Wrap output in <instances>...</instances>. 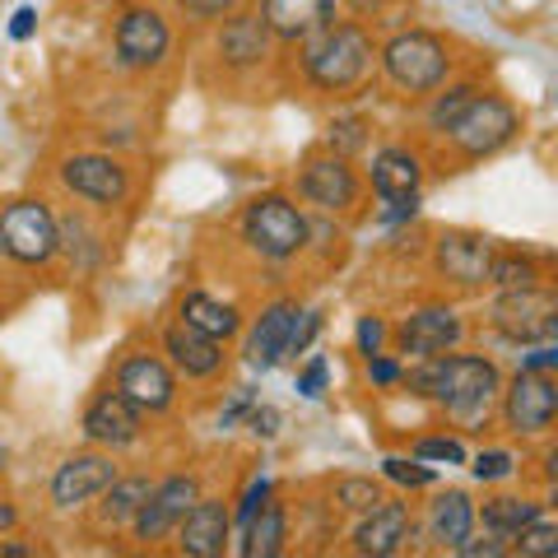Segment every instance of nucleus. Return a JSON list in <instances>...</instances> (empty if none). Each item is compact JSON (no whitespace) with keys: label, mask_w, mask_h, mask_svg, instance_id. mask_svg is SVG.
<instances>
[{"label":"nucleus","mask_w":558,"mask_h":558,"mask_svg":"<svg viewBox=\"0 0 558 558\" xmlns=\"http://www.w3.org/2000/svg\"><path fill=\"white\" fill-rule=\"evenodd\" d=\"M480 94V84L475 80H461V84H447V89H433L428 98V131L433 135H447V126L457 121L465 108H470V98Z\"/></svg>","instance_id":"7c9ffc66"},{"label":"nucleus","mask_w":558,"mask_h":558,"mask_svg":"<svg viewBox=\"0 0 558 558\" xmlns=\"http://www.w3.org/2000/svg\"><path fill=\"white\" fill-rule=\"evenodd\" d=\"M238 229H242V242H247L260 260H293L312 238L307 215L289 196H279V191H266V196L247 201Z\"/></svg>","instance_id":"39448f33"},{"label":"nucleus","mask_w":558,"mask_h":558,"mask_svg":"<svg viewBox=\"0 0 558 558\" xmlns=\"http://www.w3.org/2000/svg\"><path fill=\"white\" fill-rule=\"evenodd\" d=\"M368 381L373 387H400V363L377 349V354H368Z\"/></svg>","instance_id":"c03bdc74"},{"label":"nucleus","mask_w":558,"mask_h":558,"mask_svg":"<svg viewBox=\"0 0 558 558\" xmlns=\"http://www.w3.org/2000/svg\"><path fill=\"white\" fill-rule=\"evenodd\" d=\"M117 475L121 470L112 461V451H102V447L75 451V457H65L57 465V475H51V484H47V498H51L57 512H80V508H89Z\"/></svg>","instance_id":"9b49d317"},{"label":"nucleus","mask_w":558,"mask_h":558,"mask_svg":"<svg viewBox=\"0 0 558 558\" xmlns=\"http://www.w3.org/2000/svg\"><path fill=\"white\" fill-rule=\"evenodd\" d=\"M377 65L396 94L428 98L451 75V47L428 28H400L396 38L377 47Z\"/></svg>","instance_id":"7ed1b4c3"},{"label":"nucleus","mask_w":558,"mask_h":558,"mask_svg":"<svg viewBox=\"0 0 558 558\" xmlns=\"http://www.w3.org/2000/svg\"><path fill=\"white\" fill-rule=\"evenodd\" d=\"M498 414L512 438H545L558 418V381L554 373L521 368L508 387L498 391Z\"/></svg>","instance_id":"6e6552de"},{"label":"nucleus","mask_w":558,"mask_h":558,"mask_svg":"<svg viewBox=\"0 0 558 558\" xmlns=\"http://www.w3.org/2000/svg\"><path fill=\"white\" fill-rule=\"evenodd\" d=\"M545 508H549V502L545 498H531V494H494V498L475 502V526L494 531V535H502L512 545V535L526 526V521H535Z\"/></svg>","instance_id":"bb28decb"},{"label":"nucleus","mask_w":558,"mask_h":558,"mask_svg":"<svg viewBox=\"0 0 558 558\" xmlns=\"http://www.w3.org/2000/svg\"><path fill=\"white\" fill-rule=\"evenodd\" d=\"M5 470H10V447L0 442V475H5Z\"/></svg>","instance_id":"8fccbe9b"},{"label":"nucleus","mask_w":558,"mask_h":558,"mask_svg":"<svg viewBox=\"0 0 558 558\" xmlns=\"http://www.w3.org/2000/svg\"><path fill=\"white\" fill-rule=\"evenodd\" d=\"M299 196L307 205H317L322 215H349L363 196V182L344 154L317 149V154H307L303 168H299Z\"/></svg>","instance_id":"1a4fd4ad"},{"label":"nucleus","mask_w":558,"mask_h":558,"mask_svg":"<svg viewBox=\"0 0 558 558\" xmlns=\"http://www.w3.org/2000/svg\"><path fill=\"white\" fill-rule=\"evenodd\" d=\"M410 535H414L410 508H405V502L381 498L377 508L359 512V526H354V535H349V549L363 554V558H391V554L405 549Z\"/></svg>","instance_id":"aec40b11"},{"label":"nucleus","mask_w":558,"mask_h":558,"mask_svg":"<svg viewBox=\"0 0 558 558\" xmlns=\"http://www.w3.org/2000/svg\"><path fill=\"white\" fill-rule=\"evenodd\" d=\"M517 457L512 451H502V447H488V451H480L475 461H470V475H475L480 484H502V480H512L517 475Z\"/></svg>","instance_id":"f704fd0d"},{"label":"nucleus","mask_w":558,"mask_h":558,"mask_svg":"<svg viewBox=\"0 0 558 558\" xmlns=\"http://www.w3.org/2000/svg\"><path fill=\"white\" fill-rule=\"evenodd\" d=\"M517 135H521L517 102L502 98V94H484L480 89L475 98H470V108L447 126V145H451V154L480 163V159H494L498 149H508Z\"/></svg>","instance_id":"20e7f679"},{"label":"nucleus","mask_w":558,"mask_h":558,"mask_svg":"<svg viewBox=\"0 0 558 558\" xmlns=\"http://www.w3.org/2000/svg\"><path fill=\"white\" fill-rule=\"evenodd\" d=\"M368 182L381 201H396V196H418V182H424V159L414 149H400L387 145L373 154V168H368Z\"/></svg>","instance_id":"b1692460"},{"label":"nucleus","mask_w":558,"mask_h":558,"mask_svg":"<svg viewBox=\"0 0 558 558\" xmlns=\"http://www.w3.org/2000/svg\"><path fill=\"white\" fill-rule=\"evenodd\" d=\"M0 252H5L14 266H51L61 252V233H57V215L43 196H20L0 209Z\"/></svg>","instance_id":"423d86ee"},{"label":"nucleus","mask_w":558,"mask_h":558,"mask_svg":"<svg viewBox=\"0 0 558 558\" xmlns=\"http://www.w3.org/2000/svg\"><path fill=\"white\" fill-rule=\"evenodd\" d=\"M381 480H391L400 488H428L433 480H438V470H433L428 461H418V457H387L381 461Z\"/></svg>","instance_id":"72a5a7b5"},{"label":"nucleus","mask_w":558,"mask_h":558,"mask_svg":"<svg viewBox=\"0 0 558 558\" xmlns=\"http://www.w3.org/2000/svg\"><path fill=\"white\" fill-rule=\"evenodd\" d=\"M112 47H117V61L126 70H154V65H163V57H168L172 28L154 5H126L117 14Z\"/></svg>","instance_id":"ddd939ff"},{"label":"nucleus","mask_w":558,"mask_h":558,"mask_svg":"<svg viewBox=\"0 0 558 558\" xmlns=\"http://www.w3.org/2000/svg\"><path fill=\"white\" fill-rule=\"evenodd\" d=\"M270 494H275V484H270V480H252V484H247V494H242V508L233 512V526H247V521L260 512V502H266Z\"/></svg>","instance_id":"a19ab883"},{"label":"nucleus","mask_w":558,"mask_h":558,"mask_svg":"<svg viewBox=\"0 0 558 558\" xmlns=\"http://www.w3.org/2000/svg\"><path fill=\"white\" fill-rule=\"evenodd\" d=\"M414 457L418 461H433V465H465V447L457 438H418L414 442Z\"/></svg>","instance_id":"e433bc0d"},{"label":"nucleus","mask_w":558,"mask_h":558,"mask_svg":"<svg viewBox=\"0 0 558 558\" xmlns=\"http://www.w3.org/2000/svg\"><path fill=\"white\" fill-rule=\"evenodd\" d=\"M242 424H247L256 438H275V433H279V410L275 405H256V400H252V410L242 414Z\"/></svg>","instance_id":"37998d69"},{"label":"nucleus","mask_w":558,"mask_h":558,"mask_svg":"<svg viewBox=\"0 0 558 558\" xmlns=\"http://www.w3.org/2000/svg\"><path fill=\"white\" fill-rule=\"evenodd\" d=\"M178 322L196 326L201 336H209V340H233L242 330V312L233 303L215 299V293L191 289V293H182V299H178Z\"/></svg>","instance_id":"a878e982"},{"label":"nucleus","mask_w":558,"mask_h":558,"mask_svg":"<svg viewBox=\"0 0 558 558\" xmlns=\"http://www.w3.org/2000/svg\"><path fill=\"white\" fill-rule=\"evenodd\" d=\"M149 488H154V480H149V475H117V480H112V484L94 498V508H98V526H102V531L131 526V517L140 512V502L149 498Z\"/></svg>","instance_id":"c85d7f7f"},{"label":"nucleus","mask_w":558,"mask_h":558,"mask_svg":"<svg viewBox=\"0 0 558 558\" xmlns=\"http://www.w3.org/2000/svg\"><path fill=\"white\" fill-rule=\"evenodd\" d=\"M354 344H359V354H363V359L377 354V349L387 344V322L373 317V312H368V317H359V326H354Z\"/></svg>","instance_id":"ea45409f"},{"label":"nucleus","mask_w":558,"mask_h":558,"mask_svg":"<svg viewBox=\"0 0 558 558\" xmlns=\"http://www.w3.org/2000/svg\"><path fill=\"white\" fill-rule=\"evenodd\" d=\"M178 10L196 24H215V20H223V14L242 10V0H178Z\"/></svg>","instance_id":"4c0bfd02"},{"label":"nucleus","mask_w":558,"mask_h":558,"mask_svg":"<svg viewBox=\"0 0 558 558\" xmlns=\"http://www.w3.org/2000/svg\"><path fill=\"white\" fill-rule=\"evenodd\" d=\"M488 326L508 344H545L558 336V299L549 284H526V289H498L488 303Z\"/></svg>","instance_id":"0eeeda50"},{"label":"nucleus","mask_w":558,"mask_h":558,"mask_svg":"<svg viewBox=\"0 0 558 558\" xmlns=\"http://www.w3.org/2000/svg\"><path fill=\"white\" fill-rule=\"evenodd\" d=\"M484 284L494 289H526V284H545V266L531 256V252H498L488 260V279Z\"/></svg>","instance_id":"c756f323"},{"label":"nucleus","mask_w":558,"mask_h":558,"mask_svg":"<svg viewBox=\"0 0 558 558\" xmlns=\"http://www.w3.org/2000/svg\"><path fill=\"white\" fill-rule=\"evenodd\" d=\"M196 498H201V480L191 475V470L186 475L178 470V475H168V480H154L149 498L140 502V512L131 517V535L140 539V545H149V549L163 545V539L178 531V521L186 517V508Z\"/></svg>","instance_id":"9d476101"},{"label":"nucleus","mask_w":558,"mask_h":558,"mask_svg":"<svg viewBox=\"0 0 558 558\" xmlns=\"http://www.w3.org/2000/svg\"><path fill=\"white\" fill-rule=\"evenodd\" d=\"M391 340H396L400 354H410V359H433V354H447V349H457V344L465 340V322H461L457 307H447V303H424V307H414V312H405V317L396 322Z\"/></svg>","instance_id":"4468645a"},{"label":"nucleus","mask_w":558,"mask_h":558,"mask_svg":"<svg viewBox=\"0 0 558 558\" xmlns=\"http://www.w3.org/2000/svg\"><path fill=\"white\" fill-rule=\"evenodd\" d=\"M303 47V75L312 89L322 94H354L368 84L373 65H377V43L368 38L363 24H330L317 38L299 43Z\"/></svg>","instance_id":"f03ea898"},{"label":"nucleus","mask_w":558,"mask_h":558,"mask_svg":"<svg viewBox=\"0 0 558 558\" xmlns=\"http://www.w3.org/2000/svg\"><path fill=\"white\" fill-rule=\"evenodd\" d=\"M284 545H289V512H284V502L270 494L260 502V512L242 526L238 554L242 558H275V554H284Z\"/></svg>","instance_id":"cd10ccee"},{"label":"nucleus","mask_w":558,"mask_h":558,"mask_svg":"<svg viewBox=\"0 0 558 558\" xmlns=\"http://www.w3.org/2000/svg\"><path fill=\"white\" fill-rule=\"evenodd\" d=\"M260 20L275 43L299 47L340 20V0H260Z\"/></svg>","instance_id":"412c9836"},{"label":"nucleus","mask_w":558,"mask_h":558,"mask_svg":"<svg viewBox=\"0 0 558 558\" xmlns=\"http://www.w3.org/2000/svg\"><path fill=\"white\" fill-rule=\"evenodd\" d=\"M61 186L70 196L102 205V209H117L131 201V168L112 159V154H70L61 163Z\"/></svg>","instance_id":"f8f14e48"},{"label":"nucleus","mask_w":558,"mask_h":558,"mask_svg":"<svg viewBox=\"0 0 558 558\" xmlns=\"http://www.w3.org/2000/svg\"><path fill=\"white\" fill-rule=\"evenodd\" d=\"M326 377H330V363H326L322 354H317V359H307V363H303V373H299V396H307V400H312V396H322V391H326Z\"/></svg>","instance_id":"79ce46f5"},{"label":"nucleus","mask_w":558,"mask_h":558,"mask_svg":"<svg viewBox=\"0 0 558 558\" xmlns=\"http://www.w3.org/2000/svg\"><path fill=\"white\" fill-rule=\"evenodd\" d=\"M299 299H275V303H266L260 307V317H256V326L247 330V363L256 373H270V368H279L284 363V349H289V330H293V322H299Z\"/></svg>","instance_id":"5701e85b"},{"label":"nucleus","mask_w":558,"mask_h":558,"mask_svg":"<svg viewBox=\"0 0 558 558\" xmlns=\"http://www.w3.org/2000/svg\"><path fill=\"white\" fill-rule=\"evenodd\" d=\"M163 354L172 363V373H182L186 381H209V377H219L223 373V340H209L201 336L196 326H186V322H172L163 330Z\"/></svg>","instance_id":"4be33fe9"},{"label":"nucleus","mask_w":558,"mask_h":558,"mask_svg":"<svg viewBox=\"0 0 558 558\" xmlns=\"http://www.w3.org/2000/svg\"><path fill=\"white\" fill-rule=\"evenodd\" d=\"M488 260H494V242L484 233H470V229H447L433 238V270L438 279L457 289H484L488 279Z\"/></svg>","instance_id":"f3484780"},{"label":"nucleus","mask_w":558,"mask_h":558,"mask_svg":"<svg viewBox=\"0 0 558 558\" xmlns=\"http://www.w3.org/2000/svg\"><path fill=\"white\" fill-rule=\"evenodd\" d=\"M14 526H20V508H14L10 498H0V539H5Z\"/></svg>","instance_id":"09e8293b"},{"label":"nucleus","mask_w":558,"mask_h":558,"mask_svg":"<svg viewBox=\"0 0 558 558\" xmlns=\"http://www.w3.org/2000/svg\"><path fill=\"white\" fill-rule=\"evenodd\" d=\"M317 330H322V312H299V322H293V330H289V349H284V359L307 354V344L317 340Z\"/></svg>","instance_id":"58836bf2"},{"label":"nucleus","mask_w":558,"mask_h":558,"mask_svg":"<svg viewBox=\"0 0 558 558\" xmlns=\"http://www.w3.org/2000/svg\"><path fill=\"white\" fill-rule=\"evenodd\" d=\"M33 33H38V10L20 5V10H14V20H10V38H14V43H28Z\"/></svg>","instance_id":"49530a36"},{"label":"nucleus","mask_w":558,"mask_h":558,"mask_svg":"<svg viewBox=\"0 0 558 558\" xmlns=\"http://www.w3.org/2000/svg\"><path fill=\"white\" fill-rule=\"evenodd\" d=\"M508 554H521V558H554V554H558V526H554L549 508L539 512L535 521H526V526L512 535Z\"/></svg>","instance_id":"473e14b6"},{"label":"nucleus","mask_w":558,"mask_h":558,"mask_svg":"<svg viewBox=\"0 0 558 558\" xmlns=\"http://www.w3.org/2000/svg\"><path fill=\"white\" fill-rule=\"evenodd\" d=\"M247 410H252V391H238V396L229 400V405L219 410V428H233V424H238V418L247 414Z\"/></svg>","instance_id":"de8ad7c7"},{"label":"nucleus","mask_w":558,"mask_h":558,"mask_svg":"<svg viewBox=\"0 0 558 558\" xmlns=\"http://www.w3.org/2000/svg\"><path fill=\"white\" fill-rule=\"evenodd\" d=\"M117 391L135 400L145 414H168L178 405V373H172V363L163 354L140 349V354H126L117 363Z\"/></svg>","instance_id":"dca6fc26"},{"label":"nucleus","mask_w":558,"mask_h":558,"mask_svg":"<svg viewBox=\"0 0 558 558\" xmlns=\"http://www.w3.org/2000/svg\"><path fill=\"white\" fill-rule=\"evenodd\" d=\"M470 531H475V498H470L465 488H442V494L428 502V539L438 549L457 554V545Z\"/></svg>","instance_id":"393cba45"},{"label":"nucleus","mask_w":558,"mask_h":558,"mask_svg":"<svg viewBox=\"0 0 558 558\" xmlns=\"http://www.w3.org/2000/svg\"><path fill=\"white\" fill-rule=\"evenodd\" d=\"M0 256H5V252H0Z\"/></svg>","instance_id":"3c124183"},{"label":"nucleus","mask_w":558,"mask_h":558,"mask_svg":"<svg viewBox=\"0 0 558 558\" xmlns=\"http://www.w3.org/2000/svg\"><path fill=\"white\" fill-rule=\"evenodd\" d=\"M172 535H178V554L186 558H219L233 539V508L215 494H201Z\"/></svg>","instance_id":"a211bd4d"},{"label":"nucleus","mask_w":558,"mask_h":558,"mask_svg":"<svg viewBox=\"0 0 558 558\" xmlns=\"http://www.w3.org/2000/svg\"><path fill=\"white\" fill-rule=\"evenodd\" d=\"M400 387L442 405L447 418H457L461 428H484L498 405L502 373L494 359L447 349V354H433V359H414V368H400Z\"/></svg>","instance_id":"f257e3e1"},{"label":"nucleus","mask_w":558,"mask_h":558,"mask_svg":"<svg viewBox=\"0 0 558 558\" xmlns=\"http://www.w3.org/2000/svg\"><path fill=\"white\" fill-rule=\"evenodd\" d=\"M80 428H84V438H89V447L126 451V447H135L140 438H145V410L112 387V391H98L89 405H84Z\"/></svg>","instance_id":"2eb2a0df"},{"label":"nucleus","mask_w":558,"mask_h":558,"mask_svg":"<svg viewBox=\"0 0 558 558\" xmlns=\"http://www.w3.org/2000/svg\"><path fill=\"white\" fill-rule=\"evenodd\" d=\"M363 145H368V121L363 117H344V121H330V135H326V149L336 154H359Z\"/></svg>","instance_id":"c9c22d12"},{"label":"nucleus","mask_w":558,"mask_h":558,"mask_svg":"<svg viewBox=\"0 0 558 558\" xmlns=\"http://www.w3.org/2000/svg\"><path fill=\"white\" fill-rule=\"evenodd\" d=\"M521 368H531V373H554V368H558V349H554V340L531 344V354H521Z\"/></svg>","instance_id":"a18cd8bd"},{"label":"nucleus","mask_w":558,"mask_h":558,"mask_svg":"<svg viewBox=\"0 0 558 558\" xmlns=\"http://www.w3.org/2000/svg\"><path fill=\"white\" fill-rule=\"evenodd\" d=\"M387 498V488H381L377 480H368V475H340L336 484H330V502H336L340 512H368V508H377V502Z\"/></svg>","instance_id":"2f4dec72"},{"label":"nucleus","mask_w":558,"mask_h":558,"mask_svg":"<svg viewBox=\"0 0 558 558\" xmlns=\"http://www.w3.org/2000/svg\"><path fill=\"white\" fill-rule=\"evenodd\" d=\"M270 28L260 20V10H233L219 20V33H215V51L219 61L229 70H256L270 61Z\"/></svg>","instance_id":"6ab92c4d"}]
</instances>
